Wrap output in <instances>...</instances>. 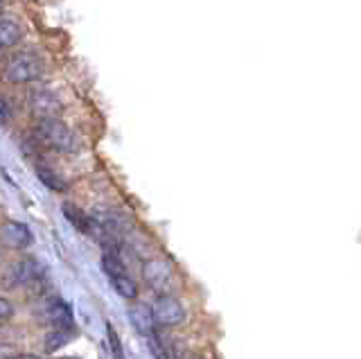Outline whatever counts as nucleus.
Segmentation results:
<instances>
[{"mask_svg": "<svg viewBox=\"0 0 361 359\" xmlns=\"http://www.w3.org/2000/svg\"><path fill=\"white\" fill-rule=\"evenodd\" d=\"M48 272H45V264L32 255L20 257L5 267L3 276H0V287L7 291H16V289H39Z\"/></svg>", "mask_w": 361, "mask_h": 359, "instance_id": "3", "label": "nucleus"}, {"mask_svg": "<svg viewBox=\"0 0 361 359\" xmlns=\"http://www.w3.org/2000/svg\"><path fill=\"white\" fill-rule=\"evenodd\" d=\"M106 334H109V343H111V353L116 355V359H124V353H122V346H120V339H118V332L113 330V325L109 323L106 325Z\"/></svg>", "mask_w": 361, "mask_h": 359, "instance_id": "16", "label": "nucleus"}, {"mask_svg": "<svg viewBox=\"0 0 361 359\" xmlns=\"http://www.w3.org/2000/svg\"><path fill=\"white\" fill-rule=\"evenodd\" d=\"M27 111L34 120H50V118H59L63 104L61 97L54 91L45 86H34L27 91Z\"/></svg>", "mask_w": 361, "mask_h": 359, "instance_id": "6", "label": "nucleus"}, {"mask_svg": "<svg viewBox=\"0 0 361 359\" xmlns=\"http://www.w3.org/2000/svg\"><path fill=\"white\" fill-rule=\"evenodd\" d=\"M147 341H149V353L154 355V359H169L167 343L161 339V334H158L156 330L147 334Z\"/></svg>", "mask_w": 361, "mask_h": 359, "instance_id": "15", "label": "nucleus"}, {"mask_svg": "<svg viewBox=\"0 0 361 359\" xmlns=\"http://www.w3.org/2000/svg\"><path fill=\"white\" fill-rule=\"evenodd\" d=\"M63 359H75V357H63Z\"/></svg>", "mask_w": 361, "mask_h": 359, "instance_id": "21", "label": "nucleus"}, {"mask_svg": "<svg viewBox=\"0 0 361 359\" xmlns=\"http://www.w3.org/2000/svg\"><path fill=\"white\" fill-rule=\"evenodd\" d=\"M142 280L145 285L154 289L156 294H172V287H174V267L165 257H149L145 260L142 267Z\"/></svg>", "mask_w": 361, "mask_h": 359, "instance_id": "4", "label": "nucleus"}, {"mask_svg": "<svg viewBox=\"0 0 361 359\" xmlns=\"http://www.w3.org/2000/svg\"><path fill=\"white\" fill-rule=\"evenodd\" d=\"M43 71L45 63L41 54L34 50H11L0 61V75H3L5 82L14 86L39 82L43 77Z\"/></svg>", "mask_w": 361, "mask_h": 359, "instance_id": "1", "label": "nucleus"}, {"mask_svg": "<svg viewBox=\"0 0 361 359\" xmlns=\"http://www.w3.org/2000/svg\"><path fill=\"white\" fill-rule=\"evenodd\" d=\"M23 41V25L14 18L0 16V57L14 50Z\"/></svg>", "mask_w": 361, "mask_h": 359, "instance_id": "9", "label": "nucleus"}, {"mask_svg": "<svg viewBox=\"0 0 361 359\" xmlns=\"http://www.w3.org/2000/svg\"><path fill=\"white\" fill-rule=\"evenodd\" d=\"M61 212H63V217L68 219V224H71L73 229H77L79 233L90 235V238H93V215H88L84 208H79L77 204H71V201H63Z\"/></svg>", "mask_w": 361, "mask_h": 359, "instance_id": "10", "label": "nucleus"}, {"mask_svg": "<svg viewBox=\"0 0 361 359\" xmlns=\"http://www.w3.org/2000/svg\"><path fill=\"white\" fill-rule=\"evenodd\" d=\"M129 321H131L133 328L145 336L156 330L152 305H145V303H133V305L129 308Z\"/></svg>", "mask_w": 361, "mask_h": 359, "instance_id": "11", "label": "nucleus"}, {"mask_svg": "<svg viewBox=\"0 0 361 359\" xmlns=\"http://www.w3.org/2000/svg\"><path fill=\"white\" fill-rule=\"evenodd\" d=\"M11 118H14V111H11V104L5 95H0V127H7Z\"/></svg>", "mask_w": 361, "mask_h": 359, "instance_id": "17", "label": "nucleus"}, {"mask_svg": "<svg viewBox=\"0 0 361 359\" xmlns=\"http://www.w3.org/2000/svg\"><path fill=\"white\" fill-rule=\"evenodd\" d=\"M32 142L37 145V147L52 150L59 154H77L79 147H82L77 133L59 118L39 120L37 127L32 131Z\"/></svg>", "mask_w": 361, "mask_h": 359, "instance_id": "2", "label": "nucleus"}, {"mask_svg": "<svg viewBox=\"0 0 361 359\" xmlns=\"http://www.w3.org/2000/svg\"><path fill=\"white\" fill-rule=\"evenodd\" d=\"M11 359H43V357H39V355H32V353H23V355H14Z\"/></svg>", "mask_w": 361, "mask_h": 359, "instance_id": "19", "label": "nucleus"}, {"mask_svg": "<svg viewBox=\"0 0 361 359\" xmlns=\"http://www.w3.org/2000/svg\"><path fill=\"white\" fill-rule=\"evenodd\" d=\"M11 317H14V303L0 296V321H9Z\"/></svg>", "mask_w": 361, "mask_h": 359, "instance_id": "18", "label": "nucleus"}, {"mask_svg": "<svg viewBox=\"0 0 361 359\" xmlns=\"http://www.w3.org/2000/svg\"><path fill=\"white\" fill-rule=\"evenodd\" d=\"M0 244L11 251H25L34 244V235L27 224L16 221V219H7L0 224Z\"/></svg>", "mask_w": 361, "mask_h": 359, "instance_id": "8", "label": "nucleus"}, {"mask_svg": "<svg viewBox=\"0 0 361 359\" xmlns=\"http://www.w3.org/2000/svg\"><path fill=\"white\" fill-rule=\"evenodd\" d=\"M152 314L158 328H176L185 321V308L174 294H156L152 303Z\"/></svg>", "mask_w": 361, "mask_h": 359, "instance_id": "7", "label": "nucleus"}, {"mask_svg": "<svg viewBox=\"0 0 361 359\" xmlns=\"http://www.w3.org/2000/svg\"><path fill=\"white\" fill-rule=\"evenodd\" d=\"M75 336V330H59V328H52L48 334H45V351L48 353H54V351H59V348H63L68 341H71Z\"/></svg>", "mask_w": 361, "mask_h": 359, "instance_id": "14", "label": "nucleus"}, {"mask_svg": "<svg viewBox=\"0 0 361 359\" xmlns=\"http://www.w3.org/2000/svg\"><path fill=\"white\" fill-rule=\"evenodd\" d=\"M109 280H111V287L118 291V296L127 298V300H135V298H138V285H135V280L129 276V272L109 276Z\"/></svg>", "mask_w": 361, "mask_h": 359, "instance_id": "13", "label": "nucleus"}, {"mask_svg": "<svg viewBox=\"0 0 361 359\" xmlns=\"http://www.w3.org/2000/svg\"><path fill=\"white\" fill-rule=\"evenodd\" d=\"M39 321L59 330H75V314L73 308L61 296H45L39 305Z\"/></svg>", "mask_w": 361, "mask_h": 359, "instance_id": "5", "label": "nucleus"}, {"mask_svg": "<svg viewBox=\"0 0 361 359\" xmlns=\"http://www.w3.org/2000/svg\"><path fill=\"white\" fill-rule=\"evenodd\" d=\"M34 172H37L39 181L48 190H52V193H66V190H68V181L54 170V167H50L48 163H37Z\"/></svg>", "mask_w": 361, "mask_h": 359, "instance_id": "12", "label": "nucleus"}, {"mask_svg": "<svg viewBox=\"0 0 361 359\" xmlns=\"http://www.w3.org/2000/svg\"><path fill=\"white\" fill-rule=\"evenodd\" d=\"M3 5H5V0H0V9H3Z\"/></svg>", "mask_w": 361, "mask_h": 359, "instance_id": "20", "label": "nucleus"}]
</instances>
